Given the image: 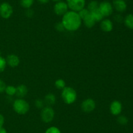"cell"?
<instances>
[{
  "label": "cell",
  "instance_id": "obj_1",
  "mask_svg": "<svg viewBox=\"0 0 133 133\" xmlns=\"http://www.w3.org/2000/svg\"><path fill=\"white\" fill-rule=\"evenodd\" d=\"M62 23L65 29L69 31H75L80 28L82 23V20L77 12L70 10L62 16Z\"/></svg>",
  "mask_w": 133,
  "mask_h": 133
},
{
  "label": "cell",
  "instance_id": "obj_2",
  "mask_svg": "<svg viewBox=\"0 0 133 133\" xmlns=\"http://www.w3.org/2000/svg\"><path fill=\"white\" fill-rule=\"evenodd\" d=\"M61 97L66 104H71L76 101L77 94L75 89H74L73 87L66 86L62 90Z\"/></svg>",
  "mask_w": 133,
  "mask_h": 133
},
{
  "label": "cell",
  "instance_id": "obj_3",
  "mask_svg": "<svg viewBox=\"0 0 133 133\" xmlns=\"http://www.w3.org/2000/svg\"><path fill=\"white\" fill-rule=\"evenodd\" d=\"M12 106L14 112L19 115L26 114L30 110L29 104L23 99H16Z\"/></svg>",
  "mask_w": 133,
  "mask_h": 133
},
{
  "label": "cell",
  "instance_id": "obj_4",
  "mask_svg": "<svg viewBox=\"0 0 133 133\" xmlns=\"http://www.w3.org/2000/svg\"><path fill=\"white\" fill-rule=\"evenodd\" d=\"M40 117L43 122L45 123L51 122L55 117V111L51 106L44 107L41 110Z\"/></svg>",
  "mask_w": 133,
  "mask_h": 133
},
{
  "label": "cell",
  "instance_id": "obj_5",
  "mask_svg": "<svg viewBox=\"0 0 133 133\" xmlns=\"http://www.w3.org/2000/svg\"><path fill=\"white\" fill-rule=\"evenodd\" d=\"M68 9L74 12H78L85 7L86 0H66Z\"/></svg>",
  "mask_w": 133,
  "mask_h": 133
},
{
  "label": "cell",
  "instance_id": "obj_6",
  "mask_svg": "<svg viewBox=\"0 0 133 133\" xmlns=\"http://www.w3.org/2000/svg\"><path fill=\"white\" fill-rule=\"evenodd\" d=\"M98 9L103 17L110 16L113 13V9H114L112 4L108 1H103L100 3Z\"/></svg>",
  "mask_w": 133,
  "mask_h": 133
},
{
  "label": "cell",
  "instance_id": "obj_7",
  "mask_svg": "<svg viewBox=\"0 0 133 133\" xmlns=\"http://www.w3.org/2000/svg\"><path fill=\"white\" fill-rule=\"evenodd\" d=\"M13 14V8L10 3L3 2L0 5V16L4 19L10 18Z\"/></svg>",
  "mask_w": 133,
  "mask_h": 133
},
{
  "label": "cell",
  "instance_id": "obj_8",
  "mask_svg": "<svg viewBox=\"0 0 133 133\" xmlns=\"http://www.w3.org/2000/svg\"><path fill=\"white\" fill-rule=\"evenodd\" d=\"M96 102L94 99H91V98L86 99L85 100L82 102L81 104V108L83 112L87 113L93 112L95 108H96Z\"/></svg>",
  "mask_w": 133,
  "mask_h": 133
},
{
  "label": "cell",
  "instance_id": "obj_9",
  "mask_svg": "<svg viewBox=\"0 0 133 133\" xmlns=\"http://www.w3.org/2000/svg\"><path fill=\"white\" fill-rule=\"evenodd\" d=\"M68 6L66 2L64 1H58L55 4L53 7L54 13L57 16H64L68 11Z\"/></svg>",
  "mask_w": 133,
  "mask_h": 133
},
{
  "label": "cell",
  "instance_id": "obj_10",
  "mask_svg": "<svg viewBox=\"0 0 133 133\" xmlns=\"http://www.w3.org/2000/svg\"><path fill=\"white\" fill-rule=\"evenodd\" d=\"M110 112L113 116H119L122 112V104L119 100H114L110 105Z\"/></svg>",
  "mask_w": 133,
  "mask_h": 133
},
{
  "label": "cell",
  "instance_id": "obj_11",
  "mask_svg": "<svg viewBox=\"0 0 133 133\" xmlns=\"http://www.w3.org/2000/svg\"><path fill=\"white\" fill-rule=\"evenodd\" d=\"M112 6L113 9L118 13H123L127 8V3L125 0H113Z\"/></svg>",
  "mask_w": 133,
  "mask_h": 133
},
{
  "label": "cell",
  "instance_id": "obj_12",
  "mask_svg": "<svg viewBox=\"0 0 133 133\" xmlns=\"http://www.w3.org/2000/svg\"><path fill=\"white\" fill-rule=\"evenodd\" d=\"M5 59L6 61V65H8L12 68H15L18 66L20 63L19 58L18 56L15 54L9 55Z\"/></svg>",
  "mask_w": 133,
  "mask_h": 133
},
{
  "label": "cell",
  "instance_id": "obj_13",
  "mask_svg": "<svg viewBox=\"0 0 133 133\" xmlns=\"http://www.w3.org/2000/svg\"><path fill=\"white\" fill-rule=\"evenodd\" d=\"M100 27L103 31L106 33H109L112 31L113 29V23L110 19H103L101 21Z\"/></svg>",
  "mask_w": 133,
  "mask_h": 133
},
{
  "label": "cell",
  "instance_id": "obj_14",
  "mask_svg": "<svg viewBox=\"0 0 133 133\" xmlns=\"http://www.w3.org/2000/svg\"><path fill=\"white\" fill-rule=\"evenodd\" d=\"M28 93L27 87L24 84H21L16 87V95L18 99H23Z\"/></svg>",
  "mask_w": 133,
  "mask_h": 133
},
{
  "label": "cell",
  "instance_id": "obj_15",
  "mask_svg": "<svg viewBox=\"0 0 133 133\" xmlns=\"http://www.w3.org/2000/svg\"><path fill=\"white\" fill-rule=\"evenodd\" d=\"M56 100L57 99H56L55 95L52 93H49L44 96V101L48 106H51L54 105L55 103L56 102Z\"/></svg>",
  "mask_w": 133,
  "mask_h": 133
},
{
  "label": "cell",
  "instance_id": "obj_16",
  "mask_svg": "<svg viewBox=\"0 0 133 133\" xmlns=\"http://www.w3.org/2000/svg\"><path fill=\"white\" fill-rule=\"evenodd\" d=\"M83 21L84 26L87 27H88V28H92V27H93L96 23V21L94 20V19L91 16L90 13L89 15L87 16L85 18H84L83 20Z\"/></svg>",
  "mask_w": 133,
  "mask_h": 133
},
{
  "label": "cell",
  "instance_id": "obj_17",
  "mask_svg": "<svg viewBox=\"0 0 133 133\" xmlns=\"http://www.w3.org/2000/svg\"><path fill=\"white\" fill-rule=\"evenodd\" d=\"M90 14L92 16V18L94 19V20L96 21V22H101L102 20H103V16L101 14V12L99 11V9L90 12Z\"/></svg>",
  "mask_w": 133,
  "mask_h": 133
},
{
  "label": "cell",
  "instance_id": "obj_18",
  "mask_svg": "<svg viewBox=\"0 0 133 133\" xmlns=\"http://www.w3.org/2000/svg\"><path fill=\"white\" fill-rule=\"evenodd\" d=\"M125 25L127 27H128L130 29L133 30V14H127L125 18L123 19Z\"/></svg>",
  "mask_w": 133,
  "mask_h": 133
},
{
  "label": "cell",
  "instance_id": "obj_19",
  "mask_svg": "<svg viewBox=\"0 0 133 133\" xmlns=\"http://www.w3.org/2000/svg\"><path fill=\"white\" fill-rule=\"evenodd\" d=\"M99 2L97 1H96V0H92V1H90L88 4V6H87V9L89 10L90 12H92L93 10H96L99 8Z\"/></svg>",
  "mask_w": 133,
  "mask_h": 133
},
{
  "label": "cell",
  "instance_id": "obj_20",
  "mask_svg": "<svg viewBox=\"0 0 133 133\" xmlns=\"http://www.w3.org/2000/svg\"><path fill=\"white\" fill-rule=\"evenodd\" d=\"M34 2H35V0H20L19 1L21 6L26 9L31 8L34 4Z\"/></svg>",
  "mask_w": 133,
  "mask_h": 133
},
{
  "label": "cell",
  "instance_id": "obj_21",
  "mask_svg": "<svg viewBox=\"0 0 133 133\" xmlns=\"http://www.w3.org/2000/svg\"><path fill=\"white\" fill-rule=\"evenodd\" d=\"M55 86L56 88L58 89L62 90L65 87H66V82L63 79H58L55 82Z\"/></svg>",
  "mask_w": 133,
  "mask_h": 133
},
{
  "label": "cell",
  "instance_id": "obj_22",
  "mask_svg": "<svg viewBox=\"0 0 133 133\" xmlns=\"http://www.w3.org/2000/svg\"><path fill=\"white\" fill-rule=\"evenodd\" d=\"M5 92L9 96H14L16 95V87L13 86H7L5 88Z\"/></svg>",
  "mask_w": 133,
  "mask_h": 133
},
{
  "label": "cell",
  "instance_id": "obj_23",
  "mask_svg": "<svg viewBox=\"0 0 133 133\" xmlns=\"http://www.w3.org/2000/svg\"><path fill=\"white\" fill-rule=\"evenodd\" d=\"M77 13H78V14H79V16H80V18H81L82 20H83L84 19V18H85L87 16L89 15L90 13V12L88 10V9H87V8L84 7V8H83V9H81V10H79Z\"/></svg>",
  "mask_w": 133,
  "mask_h": 133
},
{
  "label": "cell",
  "instance_id": "obj_24",
  "mask_svg": "<svg viewBox=\"0 0 133 133\" xmlns=\"http://www.w3.org/2000/svg\"><path fill=\"white\" fill-rule=\"evenodd\" d=\"M117 121H118V123L120 124V125H127L129 122L128 118L125 116H119V117H118Z\"/></svg>",
  "mask_w": 133,
  "mask_h": 133
},
{
  "label": "cell",
  "instance_id": "obj_25",
  "mask_svg": "<svg viewBox=\"0 0 133 133\" xmlns=\"http://www.w3.org/2000/svg\"><path fill=\"white\" fill-rule=\"evenodd\" d=\"M45 105L44 100H42L40 99H37L35 101V106L38 108V109H42Z\"/></svg>",
  "mask_w": 133,
  "mask_h": 133
},
{
  "label": "cell",
  "instance_id": "obj_26",
  "mask_svg": "<svg viewBox=\"0 0 133 133\" xmlns=\"http://www.w3.org/2000/svg\"><path fill=\"white\" fill-rule=\"evenodd\" d=\"M6 66V61L4 57L0 56V73L5 70Z\"/></svg>",
  "mask_w": 133,
  "mask_h": 133
},
{
  "label": "cell",
  "instance_id": "obj_27",
  "mask_svg": "<svg viewBox=\"0 0 133 133\" xmlns=\"http://www.w3.org/2000/svg\"><path fill=\"white\" fill-rule=\"evenodd\" d=\"M45 133H61V130L58 128L56 126H50L45 130Z\"/></svg>",
  "mask_w": 133,
  "mask_h": 133
},
{
  "label": "cell",
  "instance_id": "obj_28",
  "mask_svg": "<svg viewBox=\"0 0 133 133\" xmlns=\"http://www.w3.org/2000/svg\"><path fill=\"white\" fill-rule=\"evenodd\" d=\"M55 29L57 30V31H58V32H63V31H64V30H66L65 29V27L64 26L63 23H62V22H58V23H56Z\"/></svg>",
  "mask_w": 133,
  "mask_h": 133
},
{
  "label": "cell",
  "instance_id": "obj_29",
  "mask_svg": "<svg viewBox=\"0 0 133 133\" xmlns=\"http://www.w3.org/2000/svg\"><path fill=\"white\" fill-rule=\"evenodd\" d=\"M25 14L28 18H31V17H32L34 16V10L32 9H31V8L27 9L25 12Z\"/></svg>",
  "mask_w": 133,
  "mask_h": 133
},
{
  "label": "cell",
  "instance_id": "obj_30",
  "mask_svg": "<svg viewBox=\"0 0 133 133\" xmlns=\"http://www.w3.org/2000/svg\"><path fill=\"white\" fill-rule=\"evenodd\" d=\"M6 87V86L5 84V82L3 80H2L1 79H0V93H3L5 91Z\"/></svg>",
  "mask_w": 133,
  "mask_h": 133
},
{
  "label": "cell",
  "instance_id": "obj_31",
  "mask_svg": "<svg viewBox=\"0 0 133 133\" xmlns=\"http://www.w3.org/2000/svg\"><path fill=\"white\" fill-rule=\"evenodd\" d=\"M114 18H115L116 21H117V22H122V21H123V18H122V16L120 14H117V15H116Z\"/></svg>",
  "mask_w": 133,
  "mask_h": 133
},
{
  "label": "cell",
  "instance_id": "obj_32",
  "mask_svg": "<svg viewBox=\"0 0 133 133\" xmlns=\"http://www.w3.org/2000/svg\"><path fill=\"white\" fill-rule=\"evenodd\" d=\"M4 123H5V118H4V116L0 113V127L3 126Z\"/></svg>",
  "mask_w": 133,
  "mask_h": 133
},
{
  "label": "cell",
  "instance_id": "obj_33",
  "mask_svg": "<svg viewBox=\"0 0 133 133\" xmlns=\"http://www.w3.org/2000/svg\"><path fill=\"white\" fill-rule=\"evenodd\" d=\"M39 3L42 4H46L49 1V0H37Z\"/></svg>",
  "mask_w": 133,
  "mask_h": 133
},
{
  "label": "cell",
  "instance_id": "obj_34",
  "mask_svg": "<svg viewBox=\"0 0 133 133\" xmlns=\"http://www.w3.org/2000/svg\"><path fill=\"white\" fill-rule=\"evenodd\" d=\"M0 133H7V132L5 128L1 126V127H0Z\"/></svg>",
  "mask_w": 133,
  "mask_h": 133
},
{
  "label": "cell",
  "instance_id": "obj_35",
  "mask_svg": "<svg viewBox=\"0 0 133 133\" xmlns=\"http://www.w3.org/2000/svg\"><path fill=\"white\" fill-rule=\"evenodd\" d=\"M52 1H55V2H58V1H62V0H52Z\"/></svg>",
  "mask_w": 133,
  "mask_h": 133
},
{
  "label": "cell",
  "instance_id": "obj_36",
  "mask_svg": "<svg viewBox=\"0 0 133 133\" xmlns=\"http://www.w3.org/2000/svg\"><path fill=\"white\" fill-rule=\"evenodd\" d=\"M104 1H108V0H104Z\"/></svg>",
  "mask_w": 133,
  "mask_h": 133
}]
</instances>
